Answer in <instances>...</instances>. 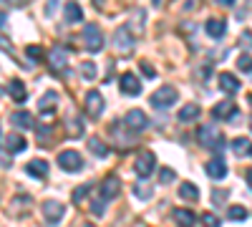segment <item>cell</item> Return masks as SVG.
Listing matches in <instances>:
<instances>
[{
	"mask_svg": "<svg viewBox=\"0 0 252 227\" xmlns=\"http://www.w3.org/2000/svg\"><path fill=\"white\" fill-rule=\"evenodd\" d=\"M81 38H83V46H86L91 53H98L103 48V35H101V28L96 23H89L86 28H83Z\"/></svg>",
	"mask_w": 252,
	"mask_h": 227,
	"instance_id": "cell-1",
	"label": "cell"
},
{
	"mask_svg": "<svg viewBox=\"0 0 252 227\" xmlns=\"http://www.w3.org/2000/svg\"><path fill=\"white\" fill-rule=\"evenodd\" d=\"M114 48H116V53H121V56L131 53V48H134V35H131L129 26H119V28H116V33H114Z\"/></svg>",
	"mask_w": 252,
	"mask_h": 227,
	"instance_id": "cell-2",
	"label": "cell"
},
{
	"mask_svg": "<svg viewBox=\"0 0 252 227\" xmlns=\"http://www.w3.org/2000/svg\"><path fill=\"white\" fill-rule=\"evenodd\" d=\"M177 101V89L174 86H161L159 91L152 94V106L154 109H166Z\"/></svg>",
	"mask_w": 252,
	"mask_h": 227,
	"instance_id": "cell-3",
	"label": "cell"
},
{
	"mask_svg": "<svg viewBox=\"0 0 252 227\" xmlns=\"http://www.w3.org/2000/svg\"><path fill=\"white\" fill-rule=\"evenodd\" d=\"M58 164H61V169H66V172H81L83 169V159L76 149H66V152H61L58 154Z\"/></svg>",
	"mask_w": 252,
	"mask_h": 227,
	"instance_id": "cell-4",
	"label": "cell"
},
{
	"mask_svg": "<svg viewBox=\"0 0 252 227\" xmlns=\"http://www.w3.org/2000/svg\"><path fill=\"white\" fill-rule=\"evenodd\" d=\"M154 167H157V157H154L152 152H139V154H136L134 172H136L139 177H149V174L154 172Z\"/></svg>",
	"mask_w": 252,
	"mask_h": 227,
	"instance_id": "cell-5",
	"label": "cell"
},
{
	"mask_svg": "<svg viewBox=\"0 0 252 227\" xmlns=\"http://www.w3.org/2000/svg\"><path fill=\"white\" fill-rule=\"evenodd\" d=\"M197 139H199L202 147H212V144H215V147H220V144H222V136H220L215 124H202L199 131H197Z\"/></svg>",
	"mask_w": 252,
	"mask_h": 227,
	"instance_id": "cell-6",
	"label": "cell"
},
{
	"mask_svg": "<svg viewBox=\"0 0 252 227\" xmlns=\"http://www.w3.org/2000/svg\"><path fill=\"white\" fill-rule=\"evenodd\" d=\"M48 61H51V71H56V73H63L66 71V64H68V51L63 48V46H53L51 48V53H48Z\"/></svg>",
	"mask_w": 252,
	"mask_h": 227,
	"instance_id": "cell-7",
	"label": "cell"
},
{
	"mask_svg": "<svg viewBox=\"0 0 252 227\" xmlns=\"http://www.w3.org/2000/svg\"><path fill=\"white\" fill-rule=\"evenodd\" d=\"M126 129L129 131H144L146 129V124H149V119H146V114L141 109H131L129 114H126Z\"/></svg>",
	"mask_w": 252,
	"mask_h": 227,
	"instance_id": "cell-8",
	"label": "cell"
},
{
	"mask_svg": "<svg viewBox=\"0 0 252 227\" xmlns=\"http://www.w3.org/2000/svg\"><path fill=\"white\" fill-rule=\"evenodd\" d=\"M119 86H121V91L126 94V96H139L141 94V84H139V78L131 73V71H126V73H121V81H119Z\"/></svg>",
	"mask_w": 252,
	"mask_h": 227,
	"instance_id": "cell-9",
	"label": "cell"
},
{
	"mask_svg": "<svg viewBox=\"0 0 252 227\" xmlns=\"http://www.w3.org/2000/svg\"><path fill=\"white\" fill-rule=\"evenodd\" d=\"M86 114L91 119H98L103 114V96L98 91H89L86 94Z\"/></svg>",
	"mask_w": 252,
	"mask_h": 227,
	"instance_id": "cell-10",
	"label": "cell"
},
{
	"mask_svg": "<svg viewBox=\"0 0 252 227\" xmlns=\"http://www.w3.org/2000/svg\"><path fill=\"white\" fill-rule=\"evenodd\" d=\"M63 212H66V207H63L61 202H56V199H48L46 204H43V215H46V220L51 222V225H56V222H61V217H63Z\"/></svg>",
	"mask_w": 252,
	"mask_h": 227,
	"instance_id": "cell-11",
	"label": "cell"
},
{
	"mask_svg": "<svg viewBox=\"0 0 252 227\" xmlns=\"http://www.w3.org/2000/svg\"><path fill=\"white\" fill-rule=\"evenodd\" d=\"M121 192V182H119V177H106L103 179V184H101V197L103 199H114L116 195Z\"/></svg>",
	"mask_w": 252,
	"mask_h": 227,
	"instance_id": "cell-12",
	"label": "cell"
},
{
	"mask_svg": "<svg viewBox=\"0 0 252 227\" xmlns=\"http://www.w3.org/2000/svg\"><path fill=\"white\" fill-rule=\"evenodd\" d=\"M212 116L215 119H232V116H237V106L232 104V101H220V104L212 109Z\"/></svg>",
	"mask_w": 252,
	"mask_h": 227,
	"instance_id": "cell-13",
	"label": "cell"
},
{
	"mask_svg": "<svg viewBox=\"0 0 252 227\" xmlns=\"http://www.w3.org/2000/svg\"><path fill=\"white\" fill-rule=\"evenodd\" d=\"M3 144H5V147H3L5 152H23L28 141L20 136V134H5L3 136Z\"/></svg>",
	"mask_w": 252,
	"mask_h": 227,
	"instance_id": "cell-14",
	"label": "cell"
},
{
	"mask_svg": "<svg viewBox=\"0 0 252 227\" xmlns=\"http://www.w3.org/2000/svg\"><path fill=\"white\" fill-rule=\"evenodd\" d=\"M56 101H58V94H56V91H46L43 96H40V104H38L40 114H43V116L53 114V111H56Z\"/></svg>",
	"mask_w": 252,
	"mask_h": 227,
	"instance_id": "cell-15",
	"label": "cell"
},
{
	"mask_svg": "<svg viewBox=\"0 0 252 227\" xmlns=\"http://www.w3.org/2000/svg\"><path fill=\"white\" fill-rule=\"evenodd\" d=\"M8 94H10V98L13 101H18V104H23V101H26V84H23V81H18V78H13L10 81V84H8Z\"/></svg>",
	"mask_w": 252,
	"mask_h": 227,
	"instance_id": "cell-16",
	"label": "cell"
},
{
	"mask_svg": "<svg viewBox=\"0 0 252 227\" xmlns=\"http://www.w3.org/2000/svg\"><path fill=\"white\" fill-rule=\"evenodd\" d=\"M220 89L224 94H235V91H240V81L229 71H224V73H220Z\"/></svg>",
	"mask_w": 252,
	"mask_h": 227,
	"instance_id": "cell-17",
	"label": "cell"
},
{
	"mask_svg": "<svg viewBox=\"0 0 252 227\" xmlns=\"http://www.w3.org/2000/svg\"><path fill=\"white\" fill-rule=\"evenodd\" d=\"M10 124H15V127H20V129L35 127V121H33V116H31L28 111H13V114H10Z\"/></svg>",
	"mask_w": 252,
	"mask_h": 227,
	"instance_id": "cell-18",
	"label": "cell"
},
{
	"mask_svg": "<svg viewBox=\"0 0 252 227\" xmlns=\"http://www.w3.org/2000/svg\"><path fill=\"white\" fill-rule=\"evenodd\" d=\"M207 174L212 177V179H222L227 174V164L222 159H212V162H207Z\"/></svg>",
	"mask_w": 252,
	"mask_h": 227,
	"instance_id": "cell-19",
	"label": "cell"
},
{
	"mask_svg": "<svg viewBox=\"0 0 252 227\" xmlns=\"http://www.w3.org/2000/svg\"><path fill=\"white\" fill-rule=\"evenodd\" d=\"M26 172L31 174V177H46L48 174V164L43 162V159H33V162H28V167H26Z\"/></svg>",
	"mask_w": 252,
	"mask_h": 227,
	"instance_id": "cell-20",
	"label": "cell"
},
{
	"mask_svg": "<svg viewBox=\"0 0 252 227\" xmlns=\"http://www.w3.org/2000/svg\"><path fill=\"white\" fill-rule=\"evenodd\" d=\"M224 31H227V23H224V20H220V18L207 20V33L212 35V38H222Z\"/></svg>",
	"mask_w": 252,
	"mask_h": 227,
	"instance_id": "cell-21",
	"label": "cell"
},
{
	"mask_svg": "<svg viewBox=\"0 0 252 227\" xmlns=\"http://www.w3.org/2000/svg\"><path fill=\"white\" fill-rule=\"evenodd\" d=\"M172 215H174L177 227H192V225H194V215H192V210H174Z\"/></svg>",
	"mask_w": 252,
	"mask_h": 227,
	"instance_id": "cell-22",
	"label": "cell"
},
{
	"mask_svg": "<svg viewBox=\"0 0 252 227\" xmlns=\"http://www.w3.org/2000/svg\"><path fill=\"white\" fill-rule=\"evenodd\" d=\"M199 114H202V109L197 104H187V106L179 109V121H194Z\"/></svg>",
	"mask_w": 252,
	"mask_h": 227,
	"instance_id": "cell-23",
	"label": "cell"
},
{
	"mask_svg": "<svg viewBox=\"0 0 252 227\" xmlns=\"http://www.w3.org/2000/svg\"><path fill=\"white\" fill-rule=\"evenodd\" d=\"M134 195H136L139 199H152L154 187H152L149 182H136V184H134Z\"/></svg>",
	"mask_w": 252,
	"mask_h": 227,
	"instance_id": "cell-24",
	"label": "cell"
},
{
	"mask_svg": "<svg viewBox=\"0 0 252 227\" xmlns=\"http://www.w3.org/2000/svg\"><path fill=\"white\" fill-rule=\"evenodd\" d=\"M179 195H182L184 199H189V202H194V199H199V190L194 187L192 182H184V184H179Z\"/></svg>",
	"mask_w": 252,
	"mask_h": 227,
	"instance_id": "cell-25",
	"label": "cell"
},
{
	"mask_svg": "<svg viewBox=\"0 0 252 227\" xmlns=\"http://www.w3.org/2000/svg\"><path fill=\"white\" fill-rule=\"evenodd\" d=\"M66 124H68L66 129H68V134H71L73 139H78V136L83 134V119H81V116H73V119H68Z\"/></svg>",
	"mask_w": 252,
	"mask_h": 227,
	"instance_id": "cell-26",
	"label": "cell"
},
{
	"mask_svg": "<svg viewBox=\"0 0 252 227\" xmlns=\"http://www.w3.org/2000/svg\"><path fill=\"white\" fill-rule=\"evenodd\" d=\"M89 152L96 154V157H106V154H109V149L103 147V141H101L98 136H91V139H89Z\"/></svg>",
	"mask_w": 252,
	"mask_h": 227,
	"instance_id": "cell-27",
	"label": "cell"
},
{
	"mask_svg": "<svg viewBox=\"0 0 252 227\" xmlns=\"http://www.w3.org/2000/svg\"><path fill=\"white\" fill-rule=\"evenodd\" d=\"M81 18H83V10H81V5H76V3H68V5H66V20H68V23H81Z\"/></svg>",
	"mask_w": 252,
	"mask_h": 227,
	"instance_id": "cell-28",
	"label": "cell"
},
{
	"mask_svg": "<svg viewBox=\"0 0 252 227\" xmlns=\"http://www.w3.org/2000/svg\"><path fill=\"white\" fill-rule=\"evenodd\" d=\"M81 76H83V81H94V78L98 76V68H96L94 61H86V64H81Z\"/></svg>",
	"mask_w": 252,
	"mask_h": 227,
	"instance_id": "cell-29",
	"label": "cell"
},
{
	"mask_svg": "<svg viewBox=\"0 0 252 227\" xmlns=\"http://www.w3.org/2000/svg\"><path fill=\"white\" fill-rule=\"evenodd\" d=\"M28 204H31V197H26V195H20V197H15V199L10 202V210L20 215V212H26V210H28Z\"/></svg>",
	"mask_w": 252,
	"mask_h": 227,
	"instance_id": "cell-30",
	"label": "cell"
},
{
	"mask_svg": "<svg viewBox=\"0 0 252 227\" xmlns=\"http://www.w3.org/2000/svg\"><path fill=\"white\" fill-rule=\"evenodd\" d=\"M250 149H252V147H250V141H247L245 136H237V139L232 141V152H235V154H247Z\"/></svg>",
	"mask_w": 252,
	"mask_h": 227,
	"instance_id": "cell-31",
	"label": "cell"
},
{
	"mask_svg": "<svg viewBox=\"0 0 252 227\" xmlns=\"http://www.w3.org/2000/svg\"><path fill=\"white\" fill-rule=\"evenodd\" d=\"M227 215H229V220H237V222H240V220H245V217H247V210H245V207H240V204H235V207H229V212H227Z\"/></svg>",
	"mask_w": 252,
	"mask_h": 227,
	"instance_id": "cell-32",
	"label": "cell"
},
{
	"mask_svg": "<svg viewBox=\"0 0 252 227\" xmlns=\"http://www.w3.org/2000/svg\"><path fill=\"white\" fill-rule=\"evenodd\" d=\"M237 68H240V71H252V56H250V53H242V56L237 58Z\"/></svg>",
	"mask_w": 252,
	"mask_h": 227,
	"instance_id": "cell-33",
	"label": "cell"
},
{
	"mask_svg": "<svg viewBox=\"0 0 252 227\" xmlns=\"http://www.w3.org/2000/svg\"><path fill=\"white\" fill-rule=\"evenodd\" d=\"M174 179H177V172H174V169H169V167L161 169V174H159V182H161V184H169V182H174Z\"/></svg>",
	"mask_w": 252,
	"mask_h": 227,
	"instance_id": "cell-34",
	"label": "cell"
},
{
	"mask_svg": "<svg viewBox=\"0 0 252 227\" xmlns=\"http://www.w3.org/2000/svg\"><path fill=\"white\" fill-rule=\"evenodd\" d=\"M89 192H91V184H81V187H76V192H73V202H81Z\"/></svg>",
	"mask_w": 252,
	"mask_h": 227,
	"instance_id": "cell-35",
	"label": "cell"
},
{
	"mask_svg": "<svg viewBox=\"0 0 252 227\" xmlns=\"http://www.w3.org/2000/svg\"><path fill=\"white\" fill-rule=\"evenodd\" d=\"M103 202H106L103 197H98V199H94V202H91V212H94L96 217H101V215H103V210H106V207H103Z\"/></svg>",
	"mask_w": 252,
	"mask_h": 227,
	"instance_id": "cell-36",
	"label": "cell"
},
{
	"mask_svg": "<svg viewBox=\"0 0 252 227\" xmlns=\"http://www.w3.org/2000/svg\"><path fill=\"white\" fill-rule=\"evenodd\" d=\"M139 66H141V73H144L146 78H154V76H157V68H154V66L149 64V61H141Z\"/></svg>",
	"mask_w": 252,
	"mask_h": 227,
	"instance_id": "cell-37",
	"label": "cell"
},
{
	"mask_svg": "<svg viewBox=\"0 0 252 227\" xmlns=\"http://www.w3.org/2000/svg\"><path fill=\"white\" fill-rule=\"evenodd\" d=\"M202 222H204V227H220V220L212 212H204L202 215Z\"/></svg>",
	"mask_w": 252,
	"mask_h": 227,
	"instance_id": "cell-38",
	"label": "cell"
},
{
	"mask_svg": "<svg viewBox=\"0 0 252 227\" xmlns=\"http://www.w3.org/2000/svg\"><path fill=\"white\" fill-rule=\"evenodd\" d=\"M28 58L31 61H40V58H43V48H40V46H28Z\"/></svg>",
	"mask_w": 252,
	"mask_h": 227,
	"instance_id": "cell-39",
	"label": "cell"
},
{
	"mask_svg": "<svg viewBox=\"0 0 252 227\" xmlns=\"http://www.w3.org/2000/svg\"><path fill=\"white\" fill-rule=\"evenodd\" d=\"M252 43V33L250 31H245L242 35H240V46H250Z\"/></svg>",
	"mask_w": 252,
	"mask_h": 227,
	"instance_id": "cell-40",
	"label": "cell"
},
{
	"mask_svg": "<svg viewBox=\"0 0 252 227\" xmlns=\"http://www.w3.org/2000/svg\"><path fill=\"white\" fill-rule=\"evenodd\" d=\"M212 197H215V202H222V199L227 197V192H222V190H217V192H212Z\"/></svg>",
	"mask_w": 252,
	"mask_h": 227,
	"instance_id": "cell-41",
	"label": "cell"
},
{
	"mask_svg": "<svg viewBox=\"0 0 252 227\" xmlns=\"http://www.w3.org/2000/svg\"><path fill=\"white\" fill-rule=\"evenodd\" d=\"M46 13L53 15V13H56V3H48V5H46Z\"/></svg>",
	"mask_w": 252,
	"mask_h": 227,
	"instance_id": "cell-42",
	"label": "cell"
},
{
	"mask_svg": "<svg viewBox=\"0 0 252 227\" xmlns=\"http://www.w3.org/2000/svg\"><path fill=\"white\" fill-rule=\"evenodd\" d=\"M247 182H250V190H252V169L247 172Z\"/></svg>",
	"mask_w": 252,
	"mask_h": 227,
	"instance_id": "cell-43",
	"label": "cell"
},
{
	"mask_svg": "<svg viewBox=\"0 0 252 227\" xmlns=\"http://www.w3.org/2000/svg\"><path fill=\"white\" fill-rule=\"evenodd\" d=\"M250 129H252V119H250Z\"/></svg>",
	"mask_w": 252,
	"mask_h": 227,
	"instance_id": "cell-44",
	"label": "cell"
},
{
	"mask_svg": "<svg viewBox=\"0 0 252 227\" xmlns=\"http://www.w3.org/2000/svg\"><path fill=\"white\" fill-rule=\"evenodd\" d=\"M86 227H91V225H86Z\"/></svg>",
	"mask_w": 252,
	"mask_h": 227,
	"instance_id": "cell-45",
	"label": "cell"
},
{
	"mask_svg": "<svg viewBox=\"0 0 252 227\" xmlns=\"http://www.w3.org/2000/svg\"><path fill=\"white\" fill-rule=\"evenodd\" d=\"M250 152H252V149H250Z\"/></svg>",
	"mask_w": 252,
	"mask_h": 227,
	"instance_id": "cell-46",
	"label": "cell"
}]
</instances>
